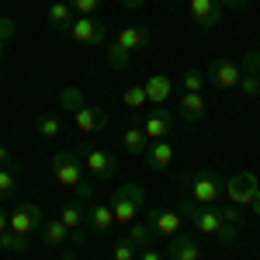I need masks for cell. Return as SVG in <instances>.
Returning a JSON list of instances; mask_svg holds the SVG:
<instances>
[{"label": "cell", "instance_id": "cell-1", "mask_svg": "<svg viewBox=\"0 0 260 260\" xmlns=\"http://www.w3.org/2000/svg\"><path fill=\"white\" fill-rule=\"evenodd\" d=\"M177 212L198 229L201 236H212V240H222V243H236V225L222 222L219 208H212V205H194L191 198H180Z\"/></svg>", "mask_w": 260, "mask_h": 260}, {"label": "cell", "instance_id": "cell-2", "mask_svg": "<svg viewBox=\"0 0 260 260\" xmlns=\"http://www.w3.org/2000/svg\"><path fill=\"white\" fill-rule=\"evenodd\" d=\"M52 174L59 180L62 187H70L77 201H94V191H98V184L94 180H83V163L77 153H70V149H59L56 156H52Z\"/></svg>", "mask_w": 260, "mask_h": 260}, {"label": "cell", "instance_id": "cell-3", "mask_svg": "<svg viewBox=\"0 0 260 260\" xmlns=\"http://www.w3.org/2000/svg\"><path fill=\"white\" fill-rule=\"evenodd\" d=\"M149 28H142V24H125L115 39L108 42V62H111V70H128V59H132V52H139L149 45Z\"/></svg>", "mask_w": 260, "mask_h": 260}, {"label": "cell", "instance_id": "cell-4", "mask_svg": "<svg viewBox=\"0 0 260 260\" xmlns=\"http://www.w3.org/2000/svg\"><path fill=\"white\" fill-rule=\"evenodd\" d=\"M142 205H146V191H142L139 184H121L118 191L111 194V215H115V222L118 225H128V222L139 219Z\"/></svg>", "mask_w": 260, "mask_h": 260}, {"label": "cell", "instance_id": "cell-5", "mask_svg": "<svg viewBox=\"0 0 260 260\" xmlns=\"http://www.w3.org/2000/svg\"><path fill=\"white\" fill-rule=\"evenodd\" d=\"M222 191H225V180L212 167H205L194 177H187V198L194 201V205H215L222 198Z\"/></svg>", "mask_w": 260, "mask_h": 260}, {"label": "cell", "instance_id": "cell-6", "mask_svg": "<svg viewBox=\"0 0 260 260\" xmlns=\"http://www.w3.org/2000/svg\"><path fill=\"white\" fill-rule=\"evenodd\" d=\"M77 156H80V163L98 180H111L115 174H118V160H111V153H104V149H98V146H80Z\"/></svg>", "mask_w": 260, "mask_h": 260}, {"label": "cell", "instance_id": "cell-7", "mask_svg": "<svg viewBox=\"0 0 260 260\" xmlns=\"http://www.w3.org/2000/svg\"><path fill=\"white\" fill-rule=\"evenodd\" d=\"M225 194H229V201L233 205H253V201L260 198V180H257V174H250V170H243V174H236L233 180H225Z\"/></svg>", "mask_w": 260, "mask_h": 260}, {"label": "cell", "instance_id": "cell-8", "mask_svg": "<svg viewBox=\"0 0 260 260\" xmlns=\"http://www.w3.org/2000/svg\"><path fill=\"white\" fill-rule=\"evenodd\" d=\"M73 42H80V45H108V24L94 14V18H77L70 24V31H66Z\"/></svg>", "mask_w": 260, "mask_h": 260}, {"label": "cell", "instance_id": "cell-9", "mask_svg": "<svg viewBox=\"0 0 260 260\" xmlns=\"http://www.w3.org/2000/svg\"><path fill=\"white\" fill-rule=\"evenodd\" d=\"M205 80L215 83V90H236L240 87V62L233 59H212L208 62V70H205Z\"/></svg>", "mask_w": 260, "mask_h": 260}, {"label": "cell", "instance_id": "cell-10", "mask_svg": "<svg viewBox=\"0 0 260 260\" xmlns=\"http://www.w3.org/2000/svg\"><path fill=\"white\" fill-rule=\"evenodd\" d=\"M42 222H45V219H42V208L24 201V205H18V208L7 215V229L18 233V236H31L35 229H42Z\"/></svg>", "mask_w": 260, "mask_h": 260}, {"label": "cell", "instance_id": "cell-11", "mask_svg": "<svg viewBox=\"0 0 260 260\" xmlns=\"http://www.w3.org/2000/svg\"><path fill=\"white\" fill-rule=\"evenodd\" d=\"M180 222H184V215H180V212H170V208H153V212H146V225L153 229L156 240H170V236H177Z\"/></svg>", "mask_w": 260, "mask_h": 260}, {"label": "cell", "instance_id": "cell-12", "mask_svg": "<svg viewBox=\"0 0 260 260\" xmlns=\"http://www.w3.org/2000/svg\"><path fill=\"white\" fill-rule=\"evenodd\" d=\"M243 98H260V52L257 49H250L240 62V87Z\"/></svg>", "mask_w": 260, "mask_h": 260}, {"label": "cell", "instance_id": "cell-13", "mask_svg": "<svg viewBox=\"0 0 260 260\" xmlns=\"http://www.w3.org/2000/svg\"><path fill=\"white\" fill-rule=\"evenodd\" d=\"M142 132H146L149 142L170 139V132H174V115H170L167 108H149L146 118H142Z\"/></svg>", "mask_w": 260, "mask_h": 260}, {"label": "cell", "instance_id": "cell-14", "mask_svg": "<svg viewBox=\"0 0 260 260\" xmlns=\"http://www.w3.org/2000/svg\"><path fill=\"white\" fill-rule=\"evenodd\" d=\"M73 121H77V128L80 132H104L111 118H108V111H101L94 104H80L77 111H73Z\"/></svg>", "mask_w": 260, "mask_h": 260}, {"label": "cell", "instance_id": "cell-15", "mask_svg": "<svg viewBox=\"0 0 260 260\" xmlns=\"http://www.w3.org/2000/svg\"><path fill=\"white\" fill-rule=\"evenodd\" d=\"M167 260H201V246L191 233H177L167 240Z\"/></svg>", "mask_w": 260, "mask_h": 260}, {"label": "cell", "instance_id": "cell-16", "mask_svg": "<svg viewBox=\"0 0 260 260\" xmlns=\"http://www.w3.org/2000/svg\"><path fill=\"white\" fill-rule=\"evenodd\" d=\"M142 90H146V98H149L153 108H167V101H170V94H174V83H170L167 73H153V77H146Z\"/></svg>", "mask_w": 260, "mask_h": 260}, {"label": "cell", "instance_id": "cell-17", "mask_svg": "<svg viewBox=\"0 0 260 260\" xmlns=\"http://www.w3.org/2000/svg\"><path fill=\"white\" fill-rule=\"evenodd\" d=\"M59 219H62V225L73 233V243H83V225H87V208H83V201L73 198L70 205H62Z\"/></svg>", "mask_w": 260, "mask_h": 260}, {"label": "cell", "instance_id": "cell-18", "mask_svg": "<svg viewBox=\"0 0 260 260\" xmlns=\"http://www.w3.org/2000/svg\"><path fill=\"white\" fill-rule=\"evenodd\" d=\"M187 11H191V18L198 21L201 28H215L222 21V4L219 0H187Z\"/></svg>", "mask_w": 260, "mask_h": 260}, {"label": "cell", "instance_id": "cell-19", "mask_svg": "<svg viewBox=\"0 0 260 260\" xmlns=\"http://www.w3.org/2000/svg\"><path fill=\"white\" fill-rule=\"evenodd\" d=\"M39 233H42V243H45L49 250H56V246H73V233L62 225L59 215H56V219H45Z\"/></svg>", "mask_w": 260, "mask_h": 260}, {"label": "cell", "instance_id": "cell-20", "mask_svg": "<svg viewBox=\"0 0 260 260\" xmlns=\"http://www.w3.org/2000/svg\"><path fill=\"white\" fill-rule=\"evenodd\" d=\"M170 163H174V146H170V139L149 142V149H146V167H149V170H167Z\"/></svg>", "mask_w": 260, "mask_h": 260}, {"label": "cell", "instance_id": "cell-21", "mask_svg": "<svg viewBox=\"0 0 260 260\" xmlns=\"http://www.w3.org/2000/svg\"><path fill=\"white\" fill-rule=\"evenodd\" d=\"M205 111H208V108H205V98H201V94H180L177 115H180L184 121H191V125H194V121L205 118Z\"/></svg>", "mask_w": 260, "mask_h": 260}, {"label": "cell", "instance_id": "cell-22", "mask_svg": "<svg viewBox=\"0 0 260 260\" xmlns=\"http://www.w3.org/2000/svg\"><path fill=\"white\" fill-rule=\"evenodd\" d=\"M121 149H125L128 156H146V149H149V139H146L142 125H128V128L121 132Z\"/></svg>", "mask_w": 260, "mask_h": 260}, {"label": "cell", "instance_id": "cell-23", "mask_svg": "<svg viewBox=\"0 0 260 260\" xmlns=\"http://www.w3.org/2000/svg\"><path fill=\"white\" fill-rule=\"evenodd\" d=\"M87 225H90V233H111V225H115V215H111V208L108 205H87Z\"/></svg>", "mask_w": 260, "mask_h": 260}, {"label": "cell", "instance_id": "cell-24", "mask_svg": "<svg viewBox=\"0 0 260 260\" xmlns=\"http://www.w3.org/2000/svg\"><path fill=\"white\" fill-rule=\"evenodd\" d=\"M73 21H77V14H73V7H70L66 0H52V4H49V24H52L56 31H70Z\"/></svg>", "mask_w": 260, "mask_h": 260}, {"label": "cell", "instance_id": "cell-25", "mask_svg": "<svg viewBox=\"0 0 260 260\" xmlns=\"http://www.w3.org/2000/svg\"><path fill=\"white\" fill-rule=\"evenodd\" d=\"M125 240L132 243V246H136V250H146V246H153V240H156V236H153V229H149V225H146V222H128V236H125Z\"/></svg>", "mask_w": 260, "mask_h": 260}, {"label": "cell", "instance_id": "cell-26", "mask_svg": "<svg viewBox=\"0 0 260 260\" xmlns=\"http://www.w3.org/2000/svg\"><path fill=\"white\" fill-rule=\"evenodd\" d=\"M35 132H39L42 139H56V136L62 132L59 115H52V111H42L39 118H35Z\"/></svg>", "mask_w": 260, "mask_h": 260}, {"label": "cell", "instance_id": "cell-27", "mask_svg": "<svg viewBox=\"0 0 260 260\" xmlns=\"http://www.w3.org/2000/svg\"><path fill=\"white\" fill-rule=\"evenodd\" d=\"M121 104H125L128 111H139V108H146V104H149V98H146L142 83H128V87L121 90Z\"/></svg>", "mask_w": 260, "mask_h": 260}, {"label": "cell", "instance_id": "cell-28", "mask_svg": "<svg viewBox=\"0 0 260 260\" xmlns=\"http://www.w3.org/2000/svg\"><path fill=\"white\" fill-rule=\"evenodd\" d=\"M59 104L66 108V111H70V115H73L80 104H87V98H83L80 87H62V90H59Z\"/></svg>", "mask_w": 260, "mask_h": 260}, {"label": "cell", "instance_id": "cell-29", "mask_svg": "<svg viewBox=\"0 0 260 260\" xmlns=\"http://www.w3.org/2000/svg\"><path fill=\"white\" fill-rule=\"evenodd\" d=\"M205 70H187L184 77H180V87H184V94H201V87H205Z\"/></svg>", "mask_w": 260, "mask_h": 260}, {"label": "cell", "instance_id": "cell-30", "mask_svg": "<svg viewBox=\"0 0 260 260\" xmlns=\"http://www.w3.org/2000/svg\"><path fill=\"white\" fill-rule=\"evenodd\" d=\"M0 250H11V253H24L28 250V236H18V233H0Z\"/></svg>", "mask_w": 260, "mask_h": 260}, {"label": "cell", "instance_id": "cell-31", "mask_svg": "<svg viewBox=\"0 0 260 260\" xmlns=\"http://www.w3.org/2000/svg\"><path fill=\"white\" fill-rule=\"evenodd\" d=\"M14 187H18V180H14V170L11 167H0V201H7L14 194Z\"/></svg>", "mask_w": 260, "mask_h": 260}, {"label": "cell", "instance_id": "cell-32", "mask_svg": "<svg viewBox=\"0 0 260 260\" xmlns=\"http://www.w3.org/2000/svg\"><path fill=\"white\" fill-rule=\"evenodd\" d=\"M70 7H73V14L77 18H94L98 14V7H101V0H66Z\"/></svg>", "mask_w": 260, "mask_h": 260}, {"label": "cell", "instance_id": "cell-33", "mask_svg": "<svg viewBox=\"0 0 260 260\" xmlns=\"http://www.w3.org/2000/svg\"><path fill=\"white\" fill-rule=\"evenodd\" d=\"M136 257H139V250H136L128 240H115V246H111V260H136Z\"/></svg>", "mask_w": 260, "mask_h": 260}, {"label": "cell", "instance_id": "cell-34", "mask_svg": "<svg viewBox=\"0 0 260 260\" xmlns=\"http://www.w3.org/2000/svg\"><path fill=\"white\" fill-rule=\"evenodd\" d=\"M219 215H222V222H229V225H236V229L246 222V215L240 212V205H225V208H219Z\"/></svg>", "mask_w": 260, "mask_h": 260}, {"label": "cell", "instance_id": "cell-35", "mask_svg": "<svg viewBox=\"0 0 260 260\" xmlns=\"http://www.w3.org/2000/svg\"><path fill=\"white\" fill-rule=\"evenodd\" d=\"M11 35H14V21H11V18H0V56H4V45H7Z\"/></svg>", "mask_w": 260, "mask_h": 260}, {"label": "cell", "instance_id": "cell-36", "mask_svg": "<svg viewBox=\"0 0 260 260\" xmlns=\"http://www.w3.org/2000/svg\"><path fill=\"white\" fill-rule=\"evenodd\" d=\"M136 260H167V253L153 250V246H146V250H139V257H136Z\"/></svg>", "mask_w": 260, "mask_h": 260}, {"label": "cell", "instance_id": "cell-37", "mask_svg": "<svg viewBox=\"0 0 260 260\" xmlns=\"http://www.w3.org/2000/svg\"><path fill=\"white\" fill-rule=\"evenodd\" d=\"M222 7H229V11H246L250 7V0H219Z\"/></svg>", "mask_w": 260, "mask_h": 260}, {"label": "cell", "instance_id": "cell-38", "mask_svg": "<svg viewBox=\"0 0 260 260\" xmlns=\"http://www.w3.org/2000/svg\"><path fill=\"white\" fill-rule=\"evenodd\" d=\"M125 11H139V7H146V0H118Z\"/></svg>", "mask_w": 260, "mask_h": 260}, {"label": "cell", "instance_id": "cell-39", "mask_svg": "<svg viewBox=\"0 0 260 260\" xmlns=\"http://www.w3.org/2000/svg\"><path fill=\"white\" fill-rule=\"evenodd\" d=\"M0 167H11V149L7 146H0Z\"/></svg>", "mask_w": 260, "mask_h": 260}, {"label": "cell", "instance_id": "cell-40", "mask_svg": "<svg viewBox=\"0 0 260 260\" xmlns=\"http://www.w3.org/2000/svg\"><path fill=\"white\" fill-rule=\"evenodd\" d=\"M0 233H7V212L0 208Z\"/></svg>", "mask_w": 260, "mask_h": 260}, {"label": "cell", "instance_id": "cell-41", "mask_svg": "<svg viewBox=\"0 0 260 260\" xmlns=\"http://www.w3.org/2000/svg\"><path fill=\"white\" fill-rule=\"evenodd\" d=\"M250 208H253V215H257V219H260V198L253 201V205H250Z\"/></svg>", "mask_w": 260, "mask_h": 260}, {"label": "cell", "instance_id": "cell-42", "mask_svg": "<svg viewBox=\"0 0 260 260\" xmlns=\"http://www.w3.org/2000/svg\"><path fill=\"white\" fill-rule=\"evenodd\" d=\"M66 260H70V257H66Z\"/></svg>", "mask_w": 260, "mask_h": 260}]
</instances>
